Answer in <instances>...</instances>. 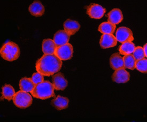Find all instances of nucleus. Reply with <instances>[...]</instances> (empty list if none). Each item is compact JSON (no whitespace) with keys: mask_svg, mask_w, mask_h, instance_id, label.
<instances>
[{"mask_svg":"<svg viewBox=\"0 0 147 122\" xmlns=\"http://www.w3.org/2000/svg\"><path fill=\"white\" fill-rule=\"evenodd\" d=\"M62 66V60L55 54H45L35 64L36 71L45 76L53 75L61 70Z\"/></svg>","mask_w":147,"mask_h":122,"instance_id":"obj_1","label":"nucleus"},{"mask_svg":"<svg viewBox=\"0 0 147 122\" xmlns=\"http://www.w3.org/2000/svg\"><path fill=\"white\" fill-rule=\"evenodd\" d=\"M55 88L53 84L48 80L43 81L35 85L31 92L32 97L39 99L46 100L54 97Z\"/></svg>","mask_w":147,"mask_h":122,"instance_id":"obj_2","label":"nucleus"},{"mask_svg":"<svg viewBox=\"0 0 147 122\" xmlns=\"http://www.w3.org/2000/svg\"><path fill=\"white\" fill-rule=\"evenodd\" d=\"M20 48L14 42H7L2 46L0 50L1 57L8 61L16 60L20 57Z\"/></svg>","mask_w":147,"mask_h":122,"instance_id":"obj_3","label":"nucleus"},{"mask_svg":"<svg viewBox=\"0 0 147 122\" xmlns=\"http://www.w3.org/2000/svg\"><path fill=\"white\" fill-rule=\"evenodd\" d=\"M12 100L16 106L21 109H26L30 107L33 102L31 95L27 92L22 90L16 93Z\"/></svg>","mask_w":147,"mask_h":122,"instance_id":"obj_4","label":"nucleus"},{"mask_svg":"<svg viewBox=\"0 0 147 122\" xmlns=\"http://www.w3.org/2000/svg\"><path fill=\"white\" fill-rule=\"evenodd\" d=\"M74 48L70 43H66L63 46H57L55 54L61 60H67L73 57Z\"/></svg>","mask_w":147,"mask_h":122,"instance_id":"obj_5","label":"nucleus"},{"mask_svg":"<svg viewBox=\"0 0 147 122\" xmlns=\"http://www.w3.org/2000/svg\"><path fill=\"white\" fill-rule=\"evenodd\" d=\"M105 12L106 9L99 4L93 3L90 4L87 8V14L93 19H101Z\"/></svg>","mask_w":147,"mask_h":122,"instance_id":"obj_6","label":"nucleus"},{"mask_svg":"<svg viewBox=\"0 0 147 122\" xmlns=\"http://www.w3.org/2000/svg\"><path fill=\"white\" fill-rule=\"evenodd\" d=\"M116 38L117 41L121 43L128 41L132 42L134 39L132 31L126 27H120L117 29Z\"/></svg>","mask_w":147,"mask_h":122,"instance_id":"obj_7","label":"nucleus"},{"mask_svg":"<svg viewBox=\"0 0 147 122\" xmlns=\"http://www.w3.org/2000/svg\"><path fill=\"white\" fill-rule=\"evenodd\" d=\"M53 84L56 90H64L66 88L68 82L63 74L61 72H57L52 76Z\"/></svg>","mask_w":147,"mask_h":122,"instance_id":"obj_8","label":"nucleus"},{"mask_svg":"<svg viewBox=\"0 0 147 122\" xmlns=\"http://www.w3.org/2000/svg\"><path fill=\"white\" fill-rule=\"evenodd\" d=\"M116 38L112 34H103L101 36L100 44L103 49L114 47L117 44Z\"/></svg>","mask_w":147,"mask_h":122,"instance_id":"obj_9","label":"nucleus"},{"mask_svg":"<svg viewBox=\"0 0 147 122\" xmlns=\"http://www.w3.org/2000/svg\"><path fill=\"white\" fill-rule=\"evenodd\" d=\"M130 79V74L125 68L116 70L112 74V80L117 83H126Z\"/></svg>","mask_w":147,"mask_h":122,"instance_id":"obj_10","label":"nucleus"},{"mask_svg":"<svg viewBox=\"0 0 147 122\" xmlns=\"http://www.w3.org/2000/svg\"><path fill=\"white\" fill-rule=\"evenodd\" d=\"M110 65L111 68L115 70L125 68L124 58L118 53H115L111 55L110 58Z\"/></svg>","mask_w":147,"mask_h":122,"instance_id":"obj_11","label":"nucleus"},{"mask_svg":"<svg viewBox=\"0 0 147 122\" xmlns=\"http://www.w3.org/2000/svg\"><path fill=\"white\" fill-rule=\"evenodd\" d=\"M28 10L32 15L39 17L44 14L45 8L40 1L35 0L33 3L30 5Z\"/></svg>","mask_w":147,"mask_h":122,"instance_id":"obj_12","label":"nucleus"},{"mask_svg":"<svg viewBox=\"0 0 147 122\" xmlns=\"http://www.w3.org/2000/svg\"><path fill=\"white\" fill-rule=\"evenodd\" d=\"M70 35L65 31H57L54 36V41L57 46L68 43L70 40Z\"/></svg>","mask_w":147,"mask_h":122,"instance_id":"obj_13","label":"nucleus"},{"mask_svg":"<svg viewBox=\"0 0 147 122\" xmlns=\"http://www.w3.org/2000/svg\"><path fill=\"white\" fill-rule=\"evenodd\" d=\"M64 31L70 36L75 34L80 28V25L79 23L71 19H67L63 24Z\"/></svg>","mask_w":147,"mask_h":122,"instance_id":"obj_14","label":"nucleus"},{"mask_svg":"<svg viewBox=\"0 0 147 122\" xmlns=\"http://www.w3.org/2000/svg\"><path fill=\"white\" fill-rule=\"evenodd\" d=\"M108 21L115 25L119 24L123 20V15L119 9H113L107 15Z\"/></svg>","mask_w":147,"mask_h":122,"instance_id":"obj_15","label":"nucleus"},{"mask_svg":"<svg viewBox=\"0 0 147 122\" xmlns=\"http://www.w3.org/2000/svg\"><path fill=\"white\" fill-rule=\"evenodd\" d=\"M69 100L66 97L58 95L54 99L51 101V104L57 110L61 111L65 109L69 106Z\"/></svg>","mask_w":147,"mask_h":122,"instance_id":"obj_16","label":"nucleus"},{"mask_svg":"<svg viewBox=\"0 0 147 122\" xmlns=\"http://www.w3.org/2000/svg\"><path fill=\"white\" fill-rule=\"evenodd\" d=\"M57 46L55 44L54 41L50 39H45L42 43L43 52L46 54H55Z\"/></svg>","mask_w":147,"mask_h":122,"instance_id":"obj_17","label":"nucleus"},{"mask_svg":"<svg viewBox=\"0 0 147 122\" xmlns=\"http://www.w3.org/2000/svg\"><path fill=\"white\" fill-rule=\"evenodd\" d=\"M35 85L30 78L24 77L20 81V90L27 92H31L35 88Z\"/></svg>","mask_w":147,"mask_h":122,"instance_id":"obj_18","label":"nucleus"},{"mask_svg":"<svg viewBox=\"0 0 147 122\" xmlns=\"http://www.w3.org/2000/svg\"><path fill=\"white\" fill-rule=\"evenodd\" d=\"M136 49L135 44L131 41L124 42L119 47V51L121 55L131 54Z\"/></svg>","mask_w":147,"mask_h":122,"instance_id":"obj_19","label":"nucleus"},{"mask_svg":"<svg viewBox=\"0 0 147 122\" xmlns=\"http://www.w3.org/2000/svg\"><path fill=\"white\" fill-rule=\"evenodd\" d=\"M116 26L110 22L102 23L98 28V31L102 34H113Z\"/></svg>","mask_w":147,"mask_h":122,"instance_id":"obj_20","label":"nucleus"},{"mask_svg":"<svg viewBox=\"0 0 147 122\" xmlns=\"http://www.w3.org/2000/svg\"><path fill=\"white\" fill-rule=\"evenodd\" d=\"M15 94V89L11 85L5 84L2 87V97L5 99L10 101Z\"/></svg>","mask_w":147,"mask_h":122,"instance_id":"obj_21","label":"nucleus"},{"mask_svg":"<svg viewBox=\"0 0 147 122\" xmlns=\"http://www.w3.org/2000/svg\"><path fill=\"white\" fill-rule=\"evenodd\" d=\"M124 64L126 68L129 69L131 70H134L136 68V59L134 57L133 55L131 54L125 55L124 58Z\"/></svg>","mask_w":147,"mask_h":122,"instance_id":"obj_22","label":"nucleus"},{"mask_svg":"<svg viewBox=\"0 0 147 122\" xmlns=\"http://www.w3.org/2000/svg\"><path fill=\"white\" fill-rule=\"evenodd\" d=\"M136 68L140 72L147 73V59L143 58L136 61Z\"/></svg>","mask_w":147,"mask_h":122,"instance_id":"obj_23","label":"nucleus"},{"mask_svg":"<svg viewBox=\"0 0 147 122\" xmlns=\"http://www.w3.org/2000/svg\"><path fill=\"white\" fill-rule=\"evenodd\" d=\"M133 56L136 60H139L146 57L144 51L141 46H137L133 52Z\"/></svg>","mask_w":147,"mask_h":122,"instance_id":"obj_24","label":"nucleus"},{"mask_svg":"<svg viewBox=\"0 0 147 122\" xmlns=\"http://www.w3.org/2000/svg\"><path fill=\"white\" fill-rule=\"evenodd\" d=\"M32 80L33 82L35 84H39L40 83H42L44 81V78H43V75H42L41 74L39 73V72H35L33 74L32 78Z\"/></svg>","mask_w":147,"mask_h":122,"instance_id":"obj_25","label":"nucleus"},{"mask_svg":"<svg viewBox=\"0 0 147 122\" xmlns=\"http://www.w3.org/2000/svg\"><path fill=\"white\" fill-rule=\"evenodd\" d=\"M143 49L144 51V53H145V56L147 58V43L145 44L143 46Z\"/></svg>","mask_w":147,"mask_h":122,"instance_id":"obj_26","label":"nucleus"}]
</instances>
